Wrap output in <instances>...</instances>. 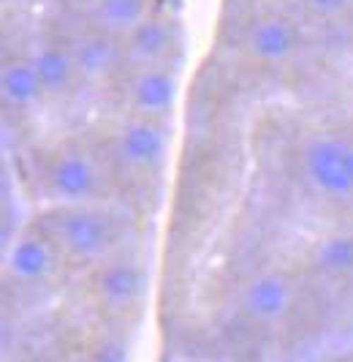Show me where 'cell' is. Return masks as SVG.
<instances>
[{
	"mask_svg": "<svg viewBox=\"0 0 353 362\" xmlns=\"http://www.w3.org/2000/svg\"><path fill=\"white\" fill-rule=\"evenodd\" d=\"M35 71H38V79H41V88L49 93L63 90L73 76V69H76V57L60 44V41H47L41 44L33 54Z\"/></svg>",
	"mask_w": 353,
	"mask_h": 362,
	"instance_id": "6",
	"label": "cell"
},
{
	"mask_svg": "<svg viewBox=\"0 0 353 362\" xmlns=\"http://www.w3.org/2000/svg\"><path fill=\"white\" fill-rule=\"evenodd\" d=\"M101 291L114 303H131L144 289V275L133 264H112L101 272Z\"/></svg>",
	"mask_w": 353,
	"mask_h": 362,
	"instance_id": "11",
	"label": "cell"
},
{
	"mask_svg": "<svg viewBox=\"0 0 353 362\" xmlns=\"http://www.w3.org/2000/svg\"><path fill=\"white\" fill-rule=\"evenodd\" d=\"M109 60H112V49L101 36L88 38L76 52V66L85 71H101L109 66Z\"/></svg>",
	"mask_w": 353,
	"mask_h": 362,
	"instance_id": "15",
	"label": "cell"
},
{
	"mask_svg": "<svg viewBox=\"0 0 353 362\" xmlns=\"http://www.w3.org/2000/svg\"><path fill=\"white\" fill-rule=\"evenodd\" d=\"M245 47L261 60H285L299 49V30L285 17H261L247 25Z\"/></svg>",
	"mask_w": 353,
	"mask_h": 362,
	"instance_id": "2",
	"label": "cell"
},
{
	"mask_svg": "<svg viewBox=\"0 0 353 362\" xmlns=\"http://www.w3.org/2000/svg\"><path fill=\"white\" fill-rule=\"evenodd\" d=\"M147 6L150 0H98L101 17L117 28H136L139 22H144Z\"/></svg>",
	"mask_w": 353,
	"mask_h": 362,
	"instance_id": "14",
	"label": "cell"
},
{
	"mask_svg": "<svg viewBox=\"0 0 353 362\" xmlns=\"http://www.w3.org/2000/svg\"><path fill=\"white\" fill-rule=\"evenodd\" d=\"M301 3L318 17H337V14H342L348 8L351 0H301Z\"/></svg>",
	"mask_w": 353,
	"mask_h": 362,
	"instance_id": "16",
	"label": "cell"
},
{
	"mask_svg": "<svg viewBox=\"0 0 353 362\" xmlns=\"http://www.w3.org/2000/svg\"><path fill=\"white\" fill-rule=\"evenodd\" d=\"M304 166L310 180L323 194L353 197V147L348 142L332 139V136H321L316 142H310L304 153Z\"/></svg>",
	"mask_w": 353,
	"mask_h": 362,
	"instance_id": "1",
	"label": "cell"
},
{
	"mask_svg": "<svg viewBox=\"0 0 353 362\" xmlns=\"http://www.w3.org/2000/svg\"><path fill=\"white\" fill-rule=\"evenodd\" d=\"M172 47V33L163 22H155V19H144L133 28V49L147 57V60H158L169 52Z\"/></svg>",
	"mask_w": 353,
	"mask_h": 362,
	"instance_id": "12",
	"label": "cell"
},
{
	"mask_svg": "<svg viewBox=\"0 0 353 362\" xmlns=\"http://www.w3.org/2000/svg\"><path fill=\"white\" fill-rule=\"evenodd\" d=\"M60 237L73 254L92 256L101 254L109 245L112 229L104 216L90 213V210H73V213H66L60 221Z\"/></svg>",
	"mask_w": 353,
	"mask_h": 362,
	"instance_id": "3",
	"label": "cell"
},
{
	"mask_svg": "<svg viewBox=\"0 0 353 362\" xmlns=\"http://www.w3.org/2000/svg\"><path fill=\"white\" fill-rule=\"evenodd\" d=\"M3 93L14 104H30V101H35L44 93L33 57L6 60V69H3Z\"/></svg>",
	"mask_w": 353,
	"mask_h": 362,
	"instance_id": "8",
	"label": "cell"
},
{
	"mask_svg": "<svg viewBox=\"0 0 353 362\" xmlns=\"http://www.w3.org/2000/svg\"><path fill=\"white\" fill-rule=\"evenodd\" d=\"M318 267L326 272H353V235L329 237L318 251Z\"/></svg>",
	"mask_w": 353,
	"mask_h": 362,
	"instance_id": "13",
	"label": "cell"
},
{
	"mask_svg": "<svg viewBox=\"0 0 353 362\" xmlns=\"http://www.w3.org/2000/svg\"><path fill=\"white\" fill-rule=\"evenodd\" d=\"M11 270L17 272L19 278H28V281H35V278H44L49 267H52V254L47 248L44 240L38 237H22L17 245L11 248Z\"/></svg>",
	"mask_w": 353,
	"mask_h": 362,
	"instance_id": "10",
	"label": "cell"
},
{
	"mask_svg": "<svg viewBox=\"0 0 353 362\" xmlns=\"http://www.w3.org/2000/svg\"><path fill=\"white\" fill-rule=\"evenodd\" d=\"M92 362H128V351H125L123 344H101L95 351H92Z\"/></svg>",
	"mask_w": 353,
	"mask_h": 362,
	"instance_id": "17",
	"label": "cell"
},
{
	"mask_svg": "<svg viewBox=\"0 0 353 362\" xmlns=\"http://www.w3.org/2000/svg\"><path fill=\"white\" fill-rule=\"evenodd\" d=\"M52 188L63 199H88L95 194V169L82 156H63L52 166Z\"/></svg>",
	"mask_w": 353,
	"mask_h": 362,
	"instance_id": "5",
	"label": "cell"
},
{
	"mask_svg": "<svg viewBox=\"0 0 353 362\" xmlns=\"http://www.w3.org/2000/svg\"><path fill=\"white\" fill-rule=\"evenodd\" d=\"M120 150L131 163H139V166H150V163H158L166 153V136L155 123H147V120H136L131 126L123 128L120 134Z\"/></svg>",
	"mask_w": 353,
	"mask_h": 362,
	"instance_id": "4",
	"label": "cell"
},
{
	"mask_svg": "<svg viewBox=\"0 0 353 362\" xmlns=\"http://www.w3.org/2000/svg\"><path fill=\"white\" fill-rule=\"evenodd\" d=\"M176 82L163 69H147L133 85V101L144 112H166L174 104Z\"/></svg>",
	"mask_w": 353,
	"mask_h": 362,
	"instance_id": "7",
	"label": "cell"
},
{
	"mask_svg": "<svg viewBox=\"0 0 353 362\" xmlns=\"http://www.w3.org/2000/svg\"><path fill=\"white\" fill-rule=\"evenodd\" d=\"M288 305V286L282 284L277 275H264L256 278L247 286V308L261 319H275L280 316Z\"/></svg>",
	"mask_w": 353,
	"mask_h": 362,
	"instance_id": "9",
	"label": "cell"
}]
</instances>
